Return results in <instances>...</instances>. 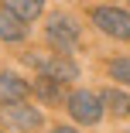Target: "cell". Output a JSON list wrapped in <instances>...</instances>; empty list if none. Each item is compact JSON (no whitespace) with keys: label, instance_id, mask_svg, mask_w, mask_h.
I'll return each mask as SVG.
<instances>
[{"label":"cell","instance_id":"obj_1","mask_svg":"<svg viewBox=\"0 0 130 133\" xmlns=\"http://www.w3.org/2000/svg\"><path fill=\"white\" fill-rule=\"evenodd\" d=\"M28 65H34L41 75H51V78H58V82H75V78H79V65L72 62V55H62V51L28 55Z\"/></svg>","mask_w":130,"mask_h":133},{"label":"cell","instance_id":"obj_9","mask_svg":"<svg viewBox=\"0 0 130 133\" xmlns=\"http://www.w3.org/2000/svg\"><path fill=\"white\" fill-rule=\"evenodd\" d=\"M99 99H103V106H110V113H113L116 119L130 116V96H127V92H120V89H106Z\"/></svg>","mask_w":130,"mask_h":133},{"label":"cell","instance_id":"obj_11","mask_svg":"<svg viewBox=\"0 0 130 133\" xmlns=\"http://www.w3.org/2000/svg\"><path fill=\"white\" fill-rule=\"evenodd\" d=\"M110 75L116 78V82H127L130 85V58H113L110 62Z\"/></svg>","mask_w":130,"mask_h":133},{"label":"cell","instance_id":"obj_8","mask_svg":"<svg viewBox=\"0 0 130 133\" xmlns=\"http://www.w3.org/2000/svg\"><path fill=\"white\" fill-rule=\"evenodd\" d=\"M34 96L48 106H58L62 102V82L58 78H51V75H38L34 78Z\"/></svg>","mask_w":130,"mask_h":133},{"label":"cell","instance_id":"obj_12","mask_svg":"<svg viewBox=\"0 0 130 133\" xmlns=\"http://www.w3.org/2000/svg\"><path fill=\"white\" fill-rule=\"evenodd\" d=\"M51 133H79V130H75V126H55Z\"/></svg>","mask_w":130,"mask_h":133},{"label":"cell","instance_id":"obj_3","mask_svg":"<svg viewBox=\"0 0 130 133\" xmlns=\"http://www.w3.org/2000/svg\"><path fill=\"white\" fill-rule=\"evenodd\" d=\"M92 24L103 34L116 38V41H130V14L120 10V7H96L92 10Z\"/></svg>","mask_w":130,"mask_h":133},{"label":"cell","instance_id":"obj_4","mask_svg":"<svg viewBox=\"0 0 130 133\" xmlns=\"http://www.w3.org/2000/svg\"><path fill=\"white\" fill-rule=\"evenodd\" d=\"M0 116H4V123H7V126H14V130H21V133H34V130L41 126V113L34 109V106H28L24 99L4 102Z\"/></svg>","mask_w":130,"mask_h":133},{"label":"cell","instance_id":"obj_2","mask_svg":"<svg viewBox=\"0 0 130 133\" xmlns=\"http://www.w3.org/2000/svg\"><path fill=\"white\" fill-rule=\"evenodd\" d=\"M69 113H72L75 123L92 126V123L103 119V99H99L96 92H89V89H75V92L69 96Z\"/></svg>","mask_w":130,"mask_h":133},{"label":"cell","instance_id":"obj_5","mask_svg":"<svg viewBox=\"0 0 130 133\" xmlns=\"http://www.w3.org/2000/svg\"><path fill=\"white\" fill-rule=\"evenodd\" d=\"M48 41L55 44V51H62V55H72L75 44H79V24H72L69 17H55L48 24Z\"/></svg>","mask_w":130,"mask_h":133},{"label":"cell","instance_id":"obj_10","mask_svg":"<svg viewBox=\"0 0 130 133\" xmlns=\"http://www.w3.org/2000/svg\"><path fill=\"white\" fill-rule=\"evenodd\" d=\"M4 7L14 10L21 21H34V17L45 10V0H4Z\"/></svg>","mask_w":130,"mask_h":133},{"label":"cell","instance_id":"obj_7","mask_svg":"<svg viewBox=\"0 0 130 133\" xmlns=\"http://www.w3.org/2000/svg\"><path fill=\"white\" fill-rule=\"evenodd\" d=\"M0 38H4V41H24V38H28L24 21L14 10H7V7H0Z\"/></svg>","mask_w":130,"mask_h":133},{"label":"cell","instance_id":"obj_6","mask_svg":"<svg viewBox=\"0 0 130 133\" xmlns=\"http://www.w3.org/2000/svg\"><path fill=\"white\" fill-rule=\"evenodd\" d=\"M31 96V85L17 78L14 72H0V99L4 102H14V99H28Z\"/></svg>","mask_w":130,"mask_h":133}]
</instances>
